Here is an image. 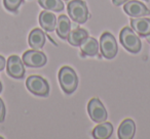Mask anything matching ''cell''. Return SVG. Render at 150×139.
Listing matches in <instances>:
<instances>
[{
    "instance_id": "6da1fadb",
    "label": "cell",
    "mask_w": 150,
    "mask_h": 139,
    "mask_svg": "<svg viewBox=\"0 0 150 139\" xmlns=\"http://www.w3.org/2000/svg\"><path fill=\"white\" fill-rule=\"evenodd\" d=\"M59 82L63 91L67 94H71L76 90L78 85V78L73 68L70 66H63L59 71Z\"/></svg>"
},
{
    "instance_id": "7a4b0ae2",
    "label": "cell",
    "mask_w": 150,
    "mask_h": 139,
    "mask_svg": "<svg viewBox=\"0 0 150 139\" xmlns=\"http://www.w3.org/2000/svg\"><path fill=\"white\" fill-rule=\"evenodd\" d=\"M119 40L123 47L132 53H138L142 48V43L139 36H137L133 29L129 27H125L121 30Z\"/></svg>"
},
{
    "instance_id": "3957f363",
    "label": "cell",
    "mask_w": 150,
    "mask_h": 139,
    "mask_svg": "<svg viewBox=\"0 0 150 139\" xmlns=\"http://www.w3.org/2000/svg\"><path fill=\"white\" fill-rule=\"evenodd\" d=\"M67 9L71 20L77 24H84L90 17L86 3L82 0H73L69 2Z\"/></svg>"
},
{
    "instance_id": "277c9868",
    "label": "cell",
    "mask_w": 150,
    "mask_h": 139,
    "mask_svg": "<svg viewBox=\"0 0 150 139\" xmlns=\"http://www.w3.org/2000/svg\"><path fill=\"white\" fill-rule=\"evenodd\" d=\"M101 53L107 59H112L117 54V43L114 36L109 32H105L100 39Z\"/></svg>"
},
{
    "instance_id": "5b68a950",
    "label": "cell",
    "mask_w": 150,
    "mask_h": 139,
    "mask_svg": "<svg viewBox=\"0 0 150 139\" xmlns=\"http://www.w3.org/2000/svg\"><path fill=\"white\" fill-rule=\"evenodd\" d=\"M26 86L31 93L38 96H47L50 94V85L47 81L40 76L32 75L28 77Z\"/></svg>"
},
{
    "instance_id": "8992f818",
    "label": "cell",
    "mask_w": 150,
    "mask_h": 139,
    "mask_svg": "<svg viewBox=\"0 0 150 139\" xmlns=\"http://www.w3.org/2000/svg\"><path fill=\"white\" fill-rule=\"evenodd\" d=\"M88 110L91 119L96 123H103L107 120V110L98 98H92L88 104Z\"/></svg>"
},
{
    "instance_id": "52a82bcc",
    "label": "cell",
    "mask_w": 150,
    "mask_h": 139,
    "mask_svg": "<svg viewBox=\"0 0 150 139\" xmlns=\"http://www.w3.org/2000/svg\"><path fill=\"white\" fill-rule=\"evenodd\" d=\"M23 62L29 68H41L46 64V55L36 49L28 50L23 54Z\"/></svg>"
},
{
    "instance_id": "ba28073f",
    "label": "cell",
    "mask_w": 150,
    "mask_h": 139,
    "mask_svg": "<svg viewBox=\"0 0 150 139\" xmlns=\"http://www.w3.org/2000/svg\"><path fill=\"white\" fill-rule=\"evenodd\" d=\"M7 75L15 79H22L25 76L23 59L18 55H11L7 59Z\"/></svg>"
},
{
    "instance_id": "9c48e42d",
    "label": "cell",
    "mask_w": 150,
    "mask_h": 139,
    "mask_svg": "<svg viewBox=\"0 0 150 139\" xmlns=\"http://www.w3.org/2000/svg\"><path fill=\"white\" fill-rule=\"evenodd\" d=\"M123 10L132 17H141L150 15V10L138 0H132L125 3Z\"/></svg>"
},
{
    "instance_id": "30bf717a",
    "label": "cell",
    "mask_w": 150,
    "mask_h": 139,
    "mask_svg": "<svg viewBox=\"0 0 150 139\" xmlns=\"http://www.w3.org/2000/svg\"><path fill=\"white\" fill-rule=\"evenodd\" d=\"M136 125L135 122L131 119H127L120 124L118 128V138L119 139H132L135 136Z\"/></svg>"
},
{
    "instance_id": "8fae6325",
    "label": "cell",
    "mask_w": 150,
    "mask_h": 139,
    "mask_svg": "<svg viewBox=\"0 0 150 139\" xmlns=\"http://www.w3.org/2000/svg\"><path fill=\"white\" fill-rule=\"evenodd\" d=\"M39 24L46 32H52L56 29L57 17L50 11H42L39 15Z\"/></svg>"
},
{
    "instance_id": "7c38bea8",
    "label": "cell",
    "mask_w": 150,
    "mask_h": 139,
    "mask_svg": "<svg viewBox=\"0 0 150 139\" xmlns=\"http://www.w3.org/2000/svg\"><path fill=\"white\" fill-rule=\"evenodd\" d=\"M134 31L141 37H146L150 34V19H135L131 21Z\"/></svg>"
},
{
    "instance_id": "4fadbf2b",
    "label": "cell",
    "mask_w": 150,
    "mask_h": 139,
    "mask_svg": "<svg viewBox=\"0 0 150 139\" xmlns=\"http://www.w3.org/2000/svg\"><path fill=\"white\" fill-rule=\"evenodd\" d=\"M56 30L57 34L60 38H62V39L68 38L69 33L71 32V23L70 20L67 17V15H62L59 17V19L57 20Z\"/></svg>"
},
{
    "instance_id": "5bb4252c",
    "label": "cell",
    "mask_w": 150,
    "mask_h": 139,
    "mask_svg": "<svg viewBox=\"0 0 150 139\" xmlns=\"http://www.w3.org/2000/svg\"><path fill=\"white\" fill-rule=\"evenodd\" d=\"M29 45L32 49H41L45 44V34L40 29H34L29 35Z\"/></svg>"
},
{
    "instance_id": "9a60e30c",
    "label": "cell",
    "mask_w": 150,
    "mask_h": 139,
    "mask_svg": "<svg viewBox=\"0 0 150 139\" xmlns=\"http://www.w3.org/2000/svg\"><path fill=\"white\" fill-rule=\"evenodd\" d=\"M81 51L84 55L88 56H95L98 54L99 51V43L95 38L86 37L80 44Z\"/></svg>"
},
{
    "instance_id": "2e32d148",
    "label": "cell",
    "mask_w": 150,
    "mask_h": 139,
    "mask_svg": "<svg viewBox=\"0 0 150 139\" xmlns=\"http://www.w3.org/2000/svg\"><path fill=\"white\" fill-rule=\"evenodd\" d=\"M113 133V126L111 123H104L95 127L93 130V137L95 139H108Z\"/></svg>"
},
{
    "instance_id": "e0dca14e",
    "label": "cell",
    "mask_w": 150,
    "mask_h": 139,
    "mask_svg": "<svg viewBox=\"0 0 150 139\" xmlns=\"http://www.w3.org/2000/svg\"><path fill=\"white\" fill-rule=\"evenodd\" d=\"M86 37H88V33L83 29H80V28H77V29L73 30L72 32H70L68 35V42L71 44L72 46H80L81 42L86 39Z\"/></svg>"
},
{
    "instance_id": "ac0fdd59",
    "label": "cell",
    "mask_w": 150,
    "mask_h": 139,
    "mask_svg": "<svg viewBox=\"0 0 150 139\" xmlns=\"http://www.w3.org/2000/svg\"><path fill=\"white\" fill-rule=\"evenodd\" d=\"M38 3L45 10L62 11L64 9V3L61 0H38Z\"/></svg>"
},
{
    "instance_id": "d6986e66",
    "label": "cell",
    "mask_w": 150,
    "mask_h": 139,
    "mask_svg": "<svg viewBox=\"0 0 150 139\" xmlns=\"http://www.w3.org/2000/svg\"><path fill=\"white\" fill-rule=\"evenodd\" d=\"M22 3H23V0H3L4 7L7 10L13 11V13H16L19 9Z\"/></svg>"
},
{
    "instance_id": "ffe728a7",
    "label": "cell",
    "mask_w": 150,
    "mask_h": 139,
    "mask_svg": "<svg viewBox=\"0 0 150 139\" xmlns=\"http://www.w3.org/2000/svg\"><path fill=\"white\" fill-rule=\"evenodd\" d=\"M5 119V105L3 100L0 98V123H2Z\"/></svg>"
},
{
    "instance_id": "44dd1931",
    "label": "cell",
    "mask_w": 150,
    "mask_h": 139,
    "mask_svg": "<svg viewBox=\"0 0 150 139\" xmlns=\"http://www.w3.org/2000/svg\"><path fill=\"white\" fill-rule=\"evenodd\" d=\"M5 64H6V60L3 56L0 55V72L2 71L3 68H5Z\"/></svg>"
},
{
    "instance_id": "7402d4cb",
    "label": "cell",
    "mask_w": 150,
    "mask_h": 139,
    "mask_svg": "<svg viewBox=\"0 0 150 139\" xmlns=\"http://www.w3.org/2000/svg\"><path fill=\"white\" fill-rule=\"evenodd\" d=\"M127 1H129V0H112L113 4L116 5V6H119V5H121V4H125V3L127 2Z\"/></svg>"
},
{
    "instance_id": "603a6c76",
    "label": "cell",
    "mask_w": 150,
    "mask_h": 139,
    "mask_svg": "<svg viewBox=\"0 0 150 139\" xmlns=\"http://www.w3.org/2000/svg\"><path fill=\"white\" fill-rule=\"evenodd\" d=\"M146 40H147V42H149V44H150V34L148 36H146Z\"/></svg>"
},
{
    "instance_id": "cb8c5ba5",
    "label": "cell",
    "mask_w": 150,
    "mask_h": 139,
    "mask_svg": "<svg viewBox=\"0 0 150 139\" xmlns=\"http://www.w3.org/2000/svg\"><path fill=\"white\" fill-rule=\"evenodd\" d=\"M1 91H2V84L0 82V93H1Z\"/></svg>"
},
{
    "instance_id": "d4e9b609",
    "label": "cell",
    "mask_w": 150,
    "mask_h": 139,
    "mask_svg": "<svg viewBox=\"0 0 150 139\" xmlns=\"http://www.w3.org/2000/svg\"><path fill=\"white\" fill-rule=\"evenodd\" d=\"M145 1H148V0H145Z\"/></svg>"
},
{
    "instance_id": "484cf974",
    "label": "cell",
    "mask_w": 150,
    "mask_h": 139,
    "mask_svg": "<svg viewBox=\"0 0 150 139\" xmlns=\"http://www.w3.org/2000/svg\"><path fill=\"white\" fill-rule=\"evenodd\" d=\"M66 1H67V0H66Z\"/></svg>"
}]
</instances>
